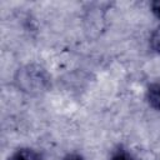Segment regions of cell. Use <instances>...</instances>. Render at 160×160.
Returning a JSON list of instances; mask_svg holds the SVG:
<instances>
[{"instance_id":"cell-2","label":"cell","mask_w":160,"mask_h":160,"mask_svg":"<svg viewBox=\"0 0 160 160\" xmlns=\"http://www.w3.org/2000/svg\"><path fill=\"white\" fill-rule=\"evenodd\" d=\"M146 99L151 108L160 110V84L159 82L149 85L146 91Z\"/></svg>"},{"instance_id":"cell-7","label":"cell","mask_w":160,"mask_h":160,"mask_svg":"<svg viewBox=\"0 0 160 160\" xmlns=\"http://www.w3.org/2000/svg\"><path fill=\"white\" fill-rule=\"evenodd\" d=\"M62 160H84V159H82V156L79 155V154H69V155H66Z\"/></svg>"},{"instance_id":"cell-5","label":"cell","mask_w":160,"mask_h":160,"mask_svg":"<svg viewBox=\"0 0 160 160\" xmlns=\"http://www.w3.org/2000/svg\"><path fill=\"white\" fill-rule=\"evenodd\" d=\"M111 160H135L128 151L120 149V150H116L112 156H111Z\"/></svg>"},{"instance_id":"cell-1","label":"cell","mask_w":160,"mask_h":160,"mask_svg":"<svg viewBox=\"0 0 160 160\" xmlns=\"http://www.w3.org/2000/svg\"><path fill=\"white\" fill-rule=\"evenodd\" d=\"M15 82L25 92L39 94L48 88L49 76L41 66L31 64L19 69L15 76Z\"/></svg>"},{"instance_id":"cell-6","label":"cell","mask_w":160,"mask_h":160,"mask_svg":"<svg viewBox=\"0 0 160 160\" xmlns=\"http://www.w3.org/2000/svg\"><path fill=\"white\" fill-rule=\"evenodd\" d=\"M151 10L158 18H160V0H156V1L151 2Z\"/></svg>"},{"instance_id":"cell-3","label":"cell","mask_w":160,"mask_h":160,"mask_svg":"<svg viewBox=\"0 0 160 160\" xmlns=\"http://www.w3.org/2000/svg\"><path fill=\"white\" fill-rule=\"evenodd\" d=\"M10 160H41V156L38 151L29 149V148H22L16 150Z\"/></svg>"},{"instance_id":"cell-4","label":"cell","mask_w":160,"mask_h":160,"mask_svg":"<svg viewBox=\"0 0 160 160\" xmlns=\"http://www.w3.org/2000/svg\"><path fill=\"white\" fill-rule=\"evenodd\" d=\"M150 46L152 50H155L156 52L160 54V26H158L152 31L151 38H150Z\"/></svg>"}]
</instances>
